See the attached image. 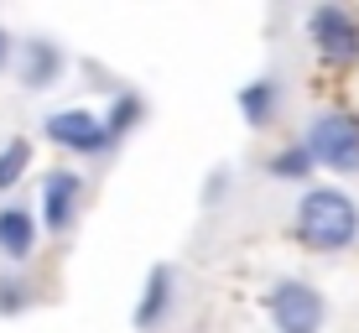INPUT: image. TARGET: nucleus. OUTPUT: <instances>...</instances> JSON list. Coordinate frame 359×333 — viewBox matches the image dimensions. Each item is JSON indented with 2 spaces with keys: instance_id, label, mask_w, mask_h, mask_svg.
Instances as JSON below:
<instances>
[{
  "instance_id": "f257e3e1",
  "label": "nucleus",
  "mask_w": 359,
  "mask_h": 333,
  "mask_svg": "<svg viewBox=\"0 0 359 333\" xmlns=\"http://www.w3.org/2000/svg\"><path fill=\"white\" fill-rule=\"evenodd\" d=\"M297 240L313 250H349L359 240V208L339 188H313L297 203Z\"/></svg>"
},
{
  "instance_id": "f03ea898",
  "label": "nucleus",
  "mask_w": 359,
  "mask_h": 333,
  "mask_svg": "<svg viewBox=\"0 0 359 333\" xmlns=\"http://www.w3.org/2000/svg\"><path fill=\"white\" fill-rule=\"evenodd\" d=\"M302 151L313 156V167L328 172H359V120L344 109H323L307 120V141Z\"/></svg>"
},
{
  "instance_id": "7ed1b4c3",
  "label": "nucleus",
  "mask_w": 359,
  "mask_h": 333,
  "mask_svg": "<svg viewBox=\"0 0 359 333\" xmlns=\"http://www.w3.org/2000/svg\"><path fill=\"white\" fill-rule=\"evenodd\" d=\"M266 313H271V323H276V333H318L328 307L307 281H276V287L266 292Z\"/></svg>"
},
{
  "instance_id": "20e7f679",
  "label": "nucleus",
  "mask_w": 359,
  "mask_h": 333,
  "mask_svg": "<svg viewBox=\"0 0 359 333\" xmlns=\"http://www.w3.org/2000/svg\"><path fill=\"white\" fill-rule=\"evenodd\" d=\"M307 32H313V47L328 63H359V21L344 6H318L307 16Z\"/></svg>"
},
{
  "instance_id": "39448f33",
  "label": "nucleus",
  "mask_w": 359,
  "mask_h": 333,
  "mask_svg": "<svg viewBox=\"0 0 359 333\" xmlns=\"http://www.w3.org/2000/svg\"><path fill=\"white\" fill-rule=\"evenodd\" d=\"M42 130H47L53 146H63V151H73V156H99L109 146L104 120L89 115V109H57V115L42 120Z\"/></svg>"
},
{
  "instance_id": "423d86ee",
  "label": "nucleus",
  "mask_w": 359,
  "mask_h": 333,
  "mask_svg": "<svg viewBox=\"0 0 359 333\" xmlns=\"http://www.w3.org/2000/svg\"><path fill=\"white\" fill-rule=\"evenodd\" d=\"M83 203V177L79 172H47L42 177V214H36V224L63 234L73 224V214H79Z\"/></svg>"
},
{
  "instance_id": "0eeeda50",
  "label": "nucleus",
  "mask_w": 359,
  "mask_h": 333,
  "mask_svg": "<svg viewBox=\"0 0 359 333\" xmlns=\"http://www.w3.org/2000/svg\"><path fill=\"white\" fill-rule=\"evenodd\" d=\"M36 234H42V224H36V214L27 203H6V208H0V255H6L11 266L32 261Z\"/></svg>"
},
{
  "instance_id": "6e6552de",
  "label": "nucleus",
  "mask_w": 359,
  "mask_h": 333,
  "mask_svg": "<svg viewBox=\"0 0 359 333\" xmlns=\"http://www.w3.org/2000/svg\"><path fill=\"white\" fill-rule=\"evenodd\" d=\"M276 104H281L276 79H255V83H245V89H240V115H245V125H250V130H266L271 115H276Z\"/></svg>"
},
{
  "instance_id": "1a4fd4ad",
  "label": "nucleus",
  "mask_w": 359,
  "mask_h": 333,
  "mask_svg": "<svg viewBox=\"0 0 359 333\" xmlns=\"http://www.w3.org/2000/svg\"><path fill=\"white\" fill-rule=\"evenodd\" d=\"M63 73V53L53 42H27V57H21V83L27 89H47Z\"/></svg>"
},
{
  "instance_id": "9d476101",
  "label": "nucleus",
  "mask_w": 359,
  "mask_h": 333,
  "mask_svg": "<svg viewBox=\"0 0 359 333\" xmlns=\"http://www.w3.org/2000/svg\"><path fill=\"white\" fill-rule=\"evenodd\" d=\"M167 307H172V271L167 266H156L151 276H146V297H141V307H135V328H156L167 318Z\"/></svg>"
},
{
  "instance_id": "9b49d317",
  "label": "nucleus",
  "mask_w": 359,
  "mask_h": 333,
  "mask_svg": "<svg viewBox=\"0 0 359 333\" xmlns=\"http://www.w3.org/2000/svg\"><path fill=\"white\" fill-rule=\"evenodd\" d=\"M27 167H32V141H6L0 146V193H11L21 177H27Z\"/></svg>"
},
{
  "instance_id": "f8f14e48",
  "label": "nucleus",
  "mask_w": 359,
  "mask_h": 333,
  "mask_svg": "<svg viewBox=\"0 0 359 333\" xmlns=\"http://www.w3.org/2000/svg\"><path fill=\"white\" fill-rule=\"evenodd\" d=\"M141 115H146V104L135 100V94H120V100L109 104V115H104V135H109V141H120V135H130L135 125H141Z\"/></svg>"
},
{
  "instance_id": "ddd939ff",
  "label": "nucleus",
  "mask_w": 359,
  "mask_h": 333,
  "mask_svg": "<svg viewBox=\"0 0 359 333\" xmlns=\"http://www.w3.org/2000/svg\"><path fill=\"white\" fill-rule=\"evenodd\" d=\"M32 307V287L21 276H0V318H16Z\"/></svg>"
},
{
  "instance_id": "4468645a",
  "label": "nucleus",
  "mask_w": 359,
  "mask_h": 333,
  "mask_svg": "<svg viewBox=\"0 0 359 333\" xmlns=\"http://www.w3.org/2000/svg\"><path fill=\"white\" fill-rule=\"evenodd\" d=\"M307 172H313V156L302 151V146H292V151H276L271 156V177H307Z\"/></svg>"
},
{
  "instance_id": "2eb2a0df",
  "label": "nucleus",
  "mask_w": 359,
  "mask_h": 333,
  "mask_svg": "<svg viewBox=\"0 0 359 333\" xmlns=\"http://www.w3.org/2000/svg\"><path fill=\"white\" fill-rule=\"evenodd\" d=\"M6 57H11V36L0 32V68H6Z\"/></svg>"
}]
</instances>
